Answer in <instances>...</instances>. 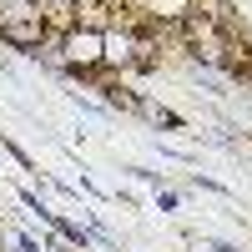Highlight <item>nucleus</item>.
Masks as SVG:
<instances>
[{
	"label": "nucleus",
	"instance_id": "1",
	"mask_svg": "<svg viewBox=\"0 0 252 252\" xmlns=\"http://www.w3.org/2000/svg\"><path fill=\"white\" fill-rule=\"evenodd\" d=\"M56 51H61V76L66 81H81L86 86L91 76L106 71V31L101 26H66L56 35Z\"/></svg>",
	"mask_w": 252,
	"mask_h": 252
},
{
	"label": "nucleus",
	"instance_id": "2",
	"mask_svg": "<svg viewBox=\"0 0 252 252\" xmlns=\"http://www.w3.org/2000/svg\"><path fill=\"white\" fill-rule=\"evenodd\" d=\"M51 35H56V31L46 26V15H40L31 0H15V5L0 15V46L15 51V56H35Z\"/></svg>",
	"mask_w": 252,
	"mask_h": 252
},
{
	"label": "nucleus",
	"instance_id": "3",
	"mask_svg": "<svg viewBox=\"0 0 252 252\" xmlns=\"http://www.w3.org/2000/svg\"><path fill=\"white\" fill-rule=\"evenodd\" d=\"M86 86L101 96V106H111V111H126V116H146V106H152V101H146L141 91H131L126 86L121 76H111V71H101V76H91Z\"/></svg>",
	"mask_w": 252,
	"mask_h": 252
},
{
	"label": "nucleus",
	"instance_id": "4",
	"mask_svg": "<svg viewBox=\"0 0 252 252\" xmlns=\"http://www.w3.org/2000/svg\"><path fill=\"white\" fill-rule=\"evenodd\" d=\"M192 10H202L207 20H217L227 35H242V15H237L232 0H192Z\"/></svg>",
	"mask_w": 252,
	"mask_h": 252
},
{
	"label": "nucleus",
	"instance_id": "5",
	"mask_svg": "<svg viewBox=\"0 0 252 252\" xmlns=\"http://www.w3.org/2000/svg\"><path fill=\"white\" fill-rule=\"evenodd\" d=\"M31 5L46 15V26H51L56 35L66 31V26H76V15H81V5H76V0H31Z\"/></svg>",
	"mask_w": 252,
	"mask_h": 252
},
{
	"label": "nucleus",
	"instance_id": "6",
	"mask_svg": "<svg viewBox=\"0 0 252 252\" xmlns=\"http://www.w3.org/2000/svg\"><path fill=\"white\" fill-rule=\"evenodd\" d=\"M0 152H5V157H10L15 166H20V172H35V157L26 152V146H15L10 136H0ZM35 177H40V172H35Z\"/></svg>",
	"mask_w": 252,
	"mask_h": 252
},
{
	"label": "nucleus",
	"instance_id": "7",
	"mask_svg": "<svg viewBox=\"0 0 252 252\" xmlns=\"http://www.w3.org/2000/svg\"><path fill=\"white\" fill-rule=\"evenodd\" d=\"M146 116H152L157 126H166V131H182V116H177V111H166V106H146Z\"/></svg>",
	"mask_w": 252,
	"mask_h": 252
},
{
	"label": "nucleus",
	"instance_id": "8",
	"mask_svg": "<svg viewBox=\"0 0 252 252\" xmlns=\"http://www.w3.org/2000/svg\"><path fill=\"white\" fill-rule=\"evenodd\" d=\"M192 187H197V192H212V197H232V192H227L222 182H212V177H202V172H192Z\"/></svg>",
	"mask_w": 252,
	"mask_h": 252
},
{
	"label": "nucleus",
	"instance_id": "9",
	"mask_svg": "<svg viewBox=\"0 0 252 252\" xmlns=\"http://www.w3.org/2000/svg\"><path fill=\"white\" fill-rule=\"evenodd\" d=\"M177 207H182V197L172 187H157V212H177Z\"/></svg>",
	"mask_w": 252,
	"mask_h": 252
},
{
	"label": "nucleus",
	"instance_id": "10",
	"mask_svg": "<svg viewBox=\"0 0 252 252\" xmlns=\"http://www.w3.org/2000/svg\"><path fill=\"white\" fill-rule=\"evenodd\" d=\"M20 207H26V212H35V217H40V212H46V202H40L35 192H20Z\"/></svg>",
	"mask_w": 252,
	"mask_h": 252
},
{
	"label": "nucleus",
	"instance_id": "11",
	"mask_svg": "<svg viewBox=\"0 0 252 252\" xmlns=\"http://www.w3.org/2000/svg\"><path fill=\"white\" fill-rule=\"evenodd\" d=\"M15 247H20V252H40V242H35V237H26V232H15Z\"/></svg>",
	"mask_w": 252,
	"mask_h": 252
},
{
	"label": "nucleus",
	"instance_id": "12",
	"mask_svg": "<svg viewBox=\"0 0 252 252\" xmlns=\"http://www.w3.org/2000/svg\"><path fill=\"white\" fill-rule=\"evenodd\" d=\"M207 252H242L237 242H207Z\"/></svg>",
	"mask_w": 252,
	"mask_h": 252
},
{
	"label": "nucleus",
	"instance_id": "13",
	"mask_svg": "<svg viewBox=\"0 0 252 252\" xmlns=\"http://www.w3.org/2000/svg\"><path fill=\"white\" fill-rule=\"evenodd\" d=\"M10 5H15V0H0V15H5V10H10Z\"/></svg>",
	"mask_w": 252,
	"mask_h": 252
},
{
	"label": "nucleus",
	"instance_id": "14",
	"mask_svg": "<svg viewBox=\"0 0 252 252\" xmlns=\"http://www.w3.org/2000/svg\"><path fill=\"white\" fill-rule=\"evenodd\" d=\"M76 5H101V0H76Z\"/></svg>",
	"mask_w": 252,
	"mask_h": 252
},
{
	"label": "nucleus",
	"instance_id": "15",
	"mask_svg": "<svg viewBox=\"0 0 252 252\" xmlns=\"http://www.w3.org/2000/svg\"><path fill=\"white\" fill-rule=\"evenodd\" d=\"M0 177H5V166H0Z\"/></svg>",
	"mask_w": 252,
	"mask_h": 252
}]
</instances>
